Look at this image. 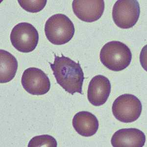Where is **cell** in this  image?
<instances>
[{"mask_svg": "<svg viewBox=\"0 0 147 147\" xmlns=\"http://www.w3.org/2000/svg\"><path fill=\"white\" fill-rule=\"evenodd\" d=\"M55 57L54 63H49L57 83L72 95L75 93L83 95L82 85L85 78L80 63L62 54L61 57L55 54Z\"/></svg>", "mask_w": 147, "mask_h": 147, "instance_id": "cell-1", "label": "cell"}, {"mask_svg": "<svg viewBox=\"0 0 147 147\" xmlns=\"http://www.w3.org/2000/svg\"><path fill=\"white\" fill-rule=\"evenodd\" d=\"M100 61L110 70H123L130 64L132 54L125 44L117 41L108 42L102 48L100 54Z\"/></svg>", "mask_w": 147, "mask_h": 147, "instance_id": "cell-2", "label": "cell"}, {"mask_svg": "<svg viewBox=\"0 0 147 147\" xmlns=\"http://www.w3.org/2000/svg\"><path fill=\"white\" fill-rule=\"evenodd\" d=\"M44 30L48 40L56 45H64L69 42L75 31L71 20L63 14H55L49 18Z\"/></svg>", "mask_w": 147, "mask_h": 147, "instance_id": "cell-3", "label": "cell"}, {"mask_svg": "<svg viewBox=\"0 0 147 147\" xmlns=\"http://www.w3.org/2000/svg\"><path fill=\"white\" fill-rule=\"evenodd\" d=\"M112 113L116 119L129 123L137 120L142 112V105L137 97L129 94H123L114 100Z\"/></svg>", "mask_w": 147, "mask_h": 147, "instance_id": "cell-4", "label": "cell"}, {"mask_svg": "<svg viewBox=\"0 0 147 147\" xmlns=\"http://www.w3.org/2000/svg\"><path fill=\"white\" fill-rule=\"evenodd\" d=\"M10 38L12 45L17 50L28 53L36 48L38 43V32L32 24L23 22L12 28Z\"/></svg>", "mask_w": 147, "mask_h": 147, "instance_id": "cell-5", "label": "cell"}, {"mask_svg": "<svg viewBox=\"0 0 147 147\" xmlns=\"http://www.w3.org/2000/svg\"><path fill=\"white\" fill-rule=\"evenodd\" d=\"M140 13V5L136 0H118L113 7L112 17L118 27L127 29L136 25Z\"/></svg>", "mask_w": 147, "mask_h": 147, "instance_id": "cell-6", "label": "cell"}, {"mask_svg": "<svg viewBox=\"0 0 147 147\" xmlns=\"http://www.w3.org/2000/svg\"><path fill=\"white\" fill-rule=\"evenodd\" d=\"M21 83L24 89L33 95H44L50 89L48 77L42 70L35 67H30L25 70Z\"/></svg>", "mask_w": 147, "mask_h": 147, "instance_id": "cell-7", "label": "cell"}, {"mask_svg": "<svg viewBox=\"0 0 147 147\" xmlns=\"http://www.w3.org/2000/svg\"><path fill=\"white\" fill-rule=\"evenodd\" d=\"M72 8L78 18L91 23L102 17L105 10V2L103 0H74Z\"/></svg>", "mask_w": 147, "mask_h": 147, "instance_id": "cell-8", "label": "cell"}, {"mask_svg": "<svg viewBox=\"0 0 147 147\" xmlns=\"http://www.w3.org/2000/svg\"><path fill=\"white\" fill-rule=\"evenodd\" d=\"M111 84L104 76H96L89 84L87 98L92 105L99 107L107 102L111 92Z\"/></svg>", "mask_w": 147, "mask_h": 147, "instance_id": "cell-9", "label": "cell"}, {"mask_svg": "<svg viewBox=\"0 0 147 147\" xmlns=\"http://www.w3.org/2000/svg\"><path fill=\"white\" fill-rule=\"evenodd\" d=\"M145 142L144 132L135 128L119 129L115 132L111 139L114 147H142Z\"/></svg>", "mask_w": 147, "mask_h": 147, "instance_id": "cell-10", "label": "cell"}, {"mask_svg": "<svg viewBox=\"0 0 147 147\" xmlns=\"http://www.w3.org/2000/svg\"><path fill=\"white\" fill-rule=\"evenodd\" d=\"M72 124L78 134L84 137H90L96 134L99 127L97 117L90 112L82 111L76 114Z\"/></svg>", "mask_w": 147, "mask_h": 147, "instance_id": "cell-11", "label": "cell"}, {"mask_svg": "<svg viewBox=\"0 0 147 147\" xmlns=\"http://www.w3.org/2000/svg\"><path fill=\"white\" fill-rule=\"evenodd\" d=\"M17 59L9 52L0 50V82H9L13 79L18 69Z\"/></svg>", "mask_w": 147, "mask_h": 147, "instance_id": "cell-12", "label": "cell"}, {"mask_svg": "<svg viewBox=\"0 0 147 147\" xmlns=\"http://www.w3.org/2000/svg\"><path fill=\"white\" fill-rule=\"evenodd\" d=\"M57 141L54 137L48 134L36 136L29 142L28 147H57Z\"/></svg>", "mask_w": 147, "mask_h": 147, "instance_id": "cell-13", "label": "cell"}, {"mask_svg": "<svg viewBox=\"0 0 147 147\" xmlns=\"http://www.w3.org/2000/svg\"><path fill=\"white\" fill-rule=\"evenodd\" d=\"M46 0H19V4L27 11L36 13L41 11L45 7Z\"/></svg>", "mask_w": 147, "mask_h": 147, "instance_id": "cell-14", "label": "cell"}]
</instances>
